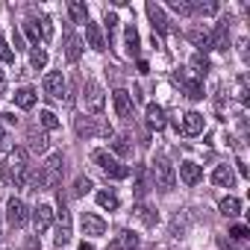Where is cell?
<instances>
[{"label":"cell","instance_id":"cell-1","mask_svg":"<svg viewBox=\"0 0 250 250\" xmlns=\"http://www.w3.org/2000/svg\"><path fill=\"white\" fill-rule=\"evenodd\" d=\"M27 171H30V165H27V150L24 147H15V150H9L6 153V162H3V183H15V186H24V180H27Z\"/></svg>","mask_w":250,"mask_h":250},{"label":"cell","instance_id":"cell-2","mask_svg":"<svg viewBox=\"0 0 250 250\" xmlns=\"http://www.w3.org/2000/svg\"><path fill=\"white\" fill-rule=\"evenodd\" d=\"M150 174H153V186H156L162 194H171V191H174V186H177V171H174V165H171L165 156H156V159L150 162Z\"/></svg>","mask_w":250,"mask_h":250},{"label":"cell","instance_id":"cell-3","mask_svg":"<svg viewBox=\"0 0 250 250\" xmlns=\"http://www.w3.org/2000/svg\"><path fill=\"white\" fill-rule=\"evenodd\" d=\"M91 159H94V165H97L106 177H112V180H127V177H130V168L121 165V159H115L109 150H94Z\"/></svg>","mask_w":250,"mask_h":250},{"label":"cell","instance_id":"cell-4","mask_svg":"<svg viewBox=\"0 0 250 250\" xmlns=\"http://www.w3.org/2000/svg\"><path fill=\"white\" fill-rule=\"evenodd\" d=\"M56 221H59V227H56V247H65L71 241V212H68L65 191L56 194Z\"/></svg>","mask_w":250,"mask_h":250},{"label":"cell","instance_id":"cell-5","mask_svg":"<svg viewBox=\"0 0 250 250\" xmlns=\"http://www.w3.org/2000/svg\"><path fill=\"white\" fill-rule=\"evenodd\" d=\"M103 103H106V97H103L100 83L88 80V83H85V88H83V106H85L91 115H100V112H103Z\"/></svg>","mask_w":250,"mask_h":250},{"label":"cell","instance_id":"cell-6","mask_svg":"<svg viewBox=\"0 0 250 250\" xmlns=\"http://www.w3.org/2000/svg\"><path fill=\"white\" fill-rule=\"evenodd\" d=\"M6 221H9V227H15V229L30 221V209L24 206L21 197H12V200L6 203Z\"/></svg>","mask_w":250,"mask_h":250},{"label":"cell","instance_id":"cell-7","mask_svg":"<svg viewBox=\"0 0 250 250\" xmlns=\"http://www.w3.org/2000/svg\"><path fill=\"white\" fill-rule=\"evenodd\" d=\"M44 91H47V97H53V100H65L68 83H65L62 71H50V74H44Z\"/></svg>","mask_w":250,"mask_h":250},{"label":"cell","instance_id":"cell-8","mask_svg":"<svg viewBox=\"0 0 250 250\" xmlns=\"http://www.w3.org/2000/svg\"><path fill=\"white\" fill-rule=\"evenodd\" d=\"M24 186H27V191H47V188H53L56 183L50 180V174L44 171V168H36V171H27V180H24Z\"/></svg>","mask_w":250,"mask_h":250},{"label":"cell","instance_id":"cell-9","mask_svg":"<svg viewBox=\"0 0 250 250\" xmlns=\"http://www.w3.org/2000/svg\"><path fill=\"white\" fill-rule=\"evenodd\" d=\"M77 133L80 136H112V127H106V124H97V118H77Z\"/></svg>","mask_w":250,"mask_h":250},{"label":"cell","instance_id":"cell-10","mask_svg":"<svg viewBox=\"0 0 250 250\" xmlns=\"http://www.w3.org/2000/svg\"><path fill=\"white\" fill-rule=\"evenodd\" d=\"M203 127H206V118H203L200 112H186L183 121H180V130H183L186 136H200Z\"/></svg>","mask_w":250,"mask_h":250},{"label":"cell","instance_id":"cell-11","mask_svg":"<svg viewBox=\"0 0 250 250\" xmlns=\"http://www.w3.org/2000/svg\"><path fill=\"white\" fill-rule=\"evenodd\" d=\"M80 227H83V232H85V235H94V238L106 232V221H103L100 215H94V212H83Z\"/></svg>","mask_w":250,"mask_h":250},{"label":"cell","instance_id":"cell-12","mask_svg":"<svg viewBox=\"0 0 250 250\" xmlns=\"http://www.w3.org/2000/svg\"><path fill=\"white\" fill-rule=\"evenodd\" d=\"M145 12H147V18H150V24H153V36L159 33V36H165L171 27H168V18H165V12H162V6H156V3H147L145 6Z\"/></svg>","mask_w":250,"mask_h":250},{"label":"cell","instance_id":"cell-13","mask_svg":"<svg viewBox=\"0 0 250 250\" xmlns=\"http://www.w3.org/2000/svg\"><path fill=\"white\" fill-rule=\"evenodd\" d=\"M209 42H212V50L227 53V50H229V24H227V21H221V24L209 33Z\"/></svg>","mask_w":250,"mask_h":250},{"label":"cell","instance_id":"cell-14","mask_svg":"<svg viewBox=\"0 0 250 250\" xmlns=\"http://www.w3.org/2000/svg\"><path fill=\"white\" fill-rule=\"evenodd\" d=\"M33 224H36V235L39 232H44L50 224H53V206H47V203H39L36 209H33Z\"/></svg>","mask_w":250,"mask_h":250},{"label":"cell","instance_id":"cell-15","mask_svg":"<svg viewBox=\"0 0 250 250\" xmlns=\"http://www.w3.org/2000/svg\"><path fill=\"white\" fill-rule=\"evenodd\" d=\"M112 103H115V112H118V118H130L133 115V94L130 91H124V88H118L115 94H112Z\"/></svg>","mask_w":250,"mask_h":250},{"label":"cell","instance_id":"cell-16","mask_svg":"<svg viewBox=\"0 0 250 250\" xmlns=\"http://www.w3.org/2000/svg\"><path fill=\"white\" fill-rule=\"evenodd\" d=\"M109 250H139V235L133 229H121L115 241L109 244Z\"/></svg>","mask_w":250,"mask_h":250},{"label":"cell","instance_id":"cell-17","mask_svg":"<svg viewBox=\"0 0 250 250\" xmlns=\"http://www.w3.org/2000/svg\"><path fill=\"white\" fill-rule=\"evenodd\" d=\"M145 115H147L145 121H147V127H150V130H156V133H159V130H165L168 118H165V109H162L159 103H147V112H145Z\"/></svg>","mask_w":250,"mask_h":250},{"label":"cell","instance_id":"cell-18","mask_svg":"<svg viewBox=\"0 0 250 250\" xmlns=\"http://www.w3.org/2000/svg\"><path fill=\"white\" fill-rule=\"evenodd\" d=\"M180 180H183L186 186H197V183L203 180V168H200L197 162H183V165H180Z\"/></svg>","mask_w":250,"mask_h":250},{"label":"cell","instance_id":"cell-19","mask_svg":"<svg viewBox=\"0 0 250 250\" xmlns=\"http://www.w3.org/2000/svg\"><path fill=\"white\" fill-rule=\"evenodd\" d=\"M42 168L50 174V180H53V183H59V177L65 174V156H62V153H50V156H47V162H44Z\"/></svg>","mask_w":250,"mask_h":250},{"label":"cell","instance_id":"cell-20","mask_svg":"<svg viewBox=\"0 0 250 250\" xmlns=\"http://www.w3.org/2000/svg\"><path fill=\"white\" fill-rule=\"evenodd\" d=\"M133 215H136L145 227H156V224H159V212H156L153 206H147V203H136V206H133Z\"/></svg>","mask_w":250,"mask_h":250},{"label":"cell","instance_id":"cell-21","mask_svg":"<svg viewBox=\"0 0 250 250\" xmlns=\"http://www.w3.org/2000/svg\"><path fill=\"white\" fill-rule=\"evenodd\" d=\"M27 142H30V150L33 153H44L47 150V133L44 130H39V127H30V133H27Z\"/></svg>","mask_w":250,"mask_h":250},{"label":"cell","instance_id":"cell-22","mask_svg":"<svg viewBox=\"0 0 250 250\" xmlns=\"http://www.w3.org/2000/svg\"><path fill=\"white\" fill-rule=\"evenodd\" d=\"M85 39H88V47L91 50H97V53L106 50V39H103V33H100L97 24H85Z\"/></svg>","mask_w":250,"mask_h":250},{"label":"cell","instance_id":"cell-23","mask_svg":"<svg viewBox=\"0 0 250 250\" xmlns=\"http://www.w3.org/2000/svg\"><path fill=\"white\" fill-rule=\"evenodd\" d=\"M174 80L183 83V88H186V94H188L191 100H200V97H203V83H200V80H188L186 74H174Z\"/></svg>","mask_w":250,"mask_h":250},{"label":"cell","instance_id":"cell-24","mask_svg":"<svg viewBox=\"0 0 250 250\" xmlns=\"http://www.w3.org/2000/svg\"><path fill=\"white\" fill-rule=\"evenodd\" d=\"M212 183L221 186V188H232V186H235V174H232V168H229V165H218L215 174H212Z\"/></svg>","mask_w":250,"mask_h":250},{"label":"cell","instance_id":"cell-25","mask_svg":"<svg viewBox=\"0 0 250 250\" xmlns=\"http://www.w3.org/2000/svg\"><path fill=\"white\" fill-rule=\"evenodd\" d=\"M109 147H112V156H115V159H118V156H121V159H127V156L133 153V145L124 139V136H112Z\"/></svg>","mask_w":250,"mask_h":250},{"label":"cell","instance_id":"cell-26","mask_svg":"<svg viewBox=\"0 0 250 250\" xmlns=\"http://www.w3.org/2000/svg\"><path fill=\"white\" fill-rule=\"evenodd\" d=\"M68 15H71L74 24H88V6L80 3V0H71L68 3Z\"/></svg>","mask_w":250,"mask_h":250},{"label":"cell","instance_id":"cell-27","mask_svg":"<svg viewBox=\"0 0 250 250\" xmlns=\"http://www.w3.org/2000/svg\"><path fill=\"white\" fill-rule=\"evenodd\" d=\"M15 106H18V109H33V106H36V91H33L30 85L18 88V91H15Z\"/></svg>","mask_w":250,"mask_h":250},{"label":"cell","instance_id":"cell-28","mask_svg":"<svg viewBox=\"0 0 250 250\" xmlns=\"http://www.w3.org/2000/svg\"><path fill=\"white\" fill-rule=\"evenodd\" d=\"M65 56H68V62H80V56H83V42L71 33H68V42H65Z\"/></svg>","mask_w":250,"mask_h":250},{"label":"cell","instance_id":"cell-29","mask_svg":"<svg viewBox=\"0 0 250 250\" xmlns=\"http://www.w3.org/2000/svg\"><path fill=\"white\" fill-rule=\"evenodd\" d=\"M188 68H191V74H194V77H206V74L212 71V65H209V59H206L203 53H194V56H191V62H188Z\"/></svg>","mask_w":250,"mask_h":250},{"label":"cell","instance_id":"cell-30","mask_svg":"<svg viewBox=\"0 0 250 250\" xmlns=\"http://www.w3.org/2000/svg\"><path fill=\"white\" fill-rule=\"evenodd\" d=\"M97 206L100 209H109V212H118V206H121V200H118V194L115 191H97Z\"/></svg>","mask_w":250,"mask_h":250},{"label":"cell","instance_id":"cell-31","mask_svg":"<svg viewBox=\"0 0 250 250\" xmlns=\"http://www.w3.org/2000/svg\"><path fill=\"white\" fill-rule=\"evenodd\" d=\"M218 209H221L224 218H235V215L241 212V203H238V197H224V200L218 203Z\"/></svg>","mask_w":250,"mask_h":250},{"label":"cell","instance_id":"cell-32","mask_svg":"<svg viewBox=\"0 0 250 250\" xmlns=\"http://www.w3.org/2000/svg\"><path fill=\"white\" fill-rule=\"evenodd\" d=\"M124 44H127V53H130V56H139V33H136L133 24L124 30Z\"/></svg>","mask_w":250,"mask_h":250},{"label":"cell","instance_id":"cell-33","mask_svg":"<svg viewBox=\"0 0 250 250\" xmlns=\"http://www.w3.org/2000/svg\"><path fill=\"white\" fill-rule=\"evenodd\" d=\"M188 42H191L194 47H200V50H209V47H212V42H209V33H206V30H191V33H188Z\"/></svg>","mask_w":250,"mask_h":250},{"label":"cell","instance_id":"cell-34","mask_svg":"<svg viewBox=\"0 0 250 250\" xmlns=\"http://www.w3.org/2000/svg\"><path fill=\"white\" fill-rule=\"evenodd\" d=\"M91 188H94V183H91L88 177H77V180H74V188H71V194H74V197H85Z\"/></svg>","mask_w":250,"mask_h":250},{"label":"cell","instance_id":"cell-35","mask_svg":"<svg viewBox=\"0 0 250 250\" xmlns=\"http://www.w3.org/2000/svg\"><path fill=\"white\" fill-rule=\"evenodd\" d=\"M218 9H221L218 0H206V3H203V0H194V12L197 15H215Z\"/></svg>","mask_w":250,"mask_h":250},{"label":"cell","instance_id":"cell-36","mask_svg":"<svg viewBox=\"0 0 250 250\" xmlns=\"http://www.w3.org/2000/svg\"><path fill=\"white\" fill-rule=\"evenodd\" d=\"M39 124H42V130H56V127H59V118H56L50 109H42V112H39Z\"/></svg>","mask_w":250,"mask_h":250},{"label":"cell","instance_id":"cell-37","mask_svg":"<svg viewBox=\"0 0 250 250\" xmlns=\"http://www.w3.org/2000/svg\"><path fill=\"white\" fill-rule=\"evenodd\" d=\"M177 15H194V0H171L168 3Z\"/></svg>","mask_w":250,"mask_h":250},{"label":"cell","instance_id":"cell-38","mask_svg":"<svg viewBox=\"0 0 250 250\" xmlns=\"http://www.w3.org/2000/svg\"><path fill=\"white\" fill-rule=\"evenodd\" d=\"M30 65H33L36 71H42V68L47 65V50H42V47H33V50H30Z\"/></svg>","mask_w":250,"mask_h":250},{"label":"cell","instance_id":"cell-39","mask_svg":"<svg viewBox=\"0 0 250 250\" xmlns=\"http://www.w3.org/2000/svg\"><path fill=\"white\" fill-rule=\"evenodd\" d=\"M133 191H136V197H145L147 194V180H145V168L142 165L136 168V188Z\"/></svg>","mask_w":250,"mask_h":250},{"label":"cell","instance_id":"cell-40","mask_svg":"<svg viewBox=\"0 0 250 250\" xmlns=\"http://www.w3.org/2000/svg\"><path fill=\"white\" fill-rule=\"evenodd\" d=\"M36 27H39V33H42V39H44V42H50V39H53V21H50V18H39V21H36Z\"/></svg>","mask_w":250,"mask_h":250},{"label":"cell","instance_id":"cell-41","mask_svg":"<svg viewBox=\"0 0 250 250\" xmlns=\"http://www.w3.org/2000/svg\"><path fill=\"white\" fill-rule=\"evenodd\" d=\"M0 62H6V65L15 62V53H12V47H9V42L3 36H0Z\"/></svg>","mask_w":250,"mask_h":250},{"label":"cell","instance_id":"cell-42","mask_svg":"<svg viewBox=\"0 0 250 250\" xmlns=\"http://www.w3.org/2000/svg\"><path fill=\"white\" fill-rule=\"evenodd\" d=\"M229 235H232L229 241H247V238H250V229H247L244 224H235V227L229 229Z\"/></svg>","mask_w":250,"mask_h":250},{"label":"cell","instance_id":"cell-43","mask_svg":"<svg viewBox=\"0 0 250 250\" xmlns=\"http://www.w3.org/2000/svg\"><path fill=\"white\" fill-rule=\"evenodd\" d=\"M103 24H106V33H109V39H115V33H118V15H112V12H106V18H103Z\"/></svg>","mask_w":250,"mask_h":250},{"label":"cell","instance_id":"cell-44","mask_svg":"<svg viewBox=\"0 0 250 250\" xmlns=\"http://www.w3.org/2000/svg\"><path fill=\"white\" fill-rule=\"evenodd\" d=\"M24 30H27V36H30V42L39 47V39H42V33H39V27H36V18H30V21L24 24Z\"/></svg>","mask_w":250,"mask_h":250},{"label":"cell","instance_id":"cell-45","mask_svg":"<svg viewBox=\"0 0 250 250\" xmlns=\"http://www.w3.org/2000/svg\"><path fill=\"white\" fill-rule=\"evenodd\" d=\"M235 94H238V100H241V103H247V100H250V94H247V77H244V74L238 77V88H235Z\"/></svg>","mask_w":250,"mask_h":250},{"label":"cell","instance_id":"cell-46","mask_svg":"<svg viewBox=\"0 0 250 250\" xmlns=\"http://www.w3.org/2000/svg\"><path fill=\"white\" fill-rule=\"evenodd\" d=\"M24 250H42V241H39V235H30V238H27V244H24Z\"/></svg>","mask_w":250,"mask_h":250},{"label":"cell","instance_id":"cell-47","mask_svg":"<svg viewBox=\"0 0 250 250\" xmlns=\"http://www.w3.org/2000/svg\"><path fill=\"white\" fill-rule=\"evenodd\" d=\"M218 250H238L229 238H224V235H218Z\"/></svg>","mask_w":250,"mask_h":250},{"label":"cell","instance_id":"cell-48","mask_svg":"<svg viewBox=\"0 0 250 250\" xmlns=\"http://www.w3.org/2000/svg\"><path fill=\"white\" fill-rule=\"evenodd\" d=\"M12 42H15V50H24V36H21V30L12 33Z\"/></svg>","mask_w":250,"mask_h":250},{"label":"cell","instance_id":"cell-49","mask_svg":"<svg viewBox=\"0 0 250 250\" xmlns=\"http://www.w3.org/2000/svg\"><path fill=\"white\" fill-rule=\"evenodd\" d=\"M6 145H9V136H6V130H3V127H0V150H3Z\"/></svg>","mask_w":250,"mask_h":250},{"label":"cell","instance_id":"cell-50","mask_svg":"<svg viewBox=\"0 0 250 250\" xmlns=\"http://www.w3.org/2000/svg\"><path fill=\"white\" fill-rule=\"evenodd\" d=\"M238 53H241V59H247V39L238 42Z\"/></svg>","mask_w":250,"mask_h":250},{"label":"cell","instance_id":"cell-51","mask_svg":"<svg viewBox=\"0 0 250 250\" xmlns=\"http://www.w3.org/2000/svg\"><path fill=\"white\" fill-rule=\"evenodd\" d=\"M3 94H6V74L0 71V97H3Z\"/></svg>","mask_w":250,"mask_h":250},{"label":"cell","instance_id":"cell-52","mask_svg":"<svg viewBox=\"0 0 250 250\" xmlns=\"http://www.w3.org/2000/svg\"><path fill=\"white\" fill-rule=\"evenodd\" d=\"M0 118H3V121H6V124H18V118H15V115H12V112H3V115H0Z\"/></svg>","mask_w":250,"mask_h":250},{"label":"cell","instance_id":"cell-53","mask_svg":"<svg viewBox=\"0 0 250 250\" xmlns=\"http://www.w3.org/2000/svg\"><path fill=\"white\" fill-rule=\"evenodd\" d=\"M235 168H238V174H241V177H247V165H244V162H241V159H238V162H235Z\"/></svg>","mask_w":250,"mask_h":250}]
</instances>
